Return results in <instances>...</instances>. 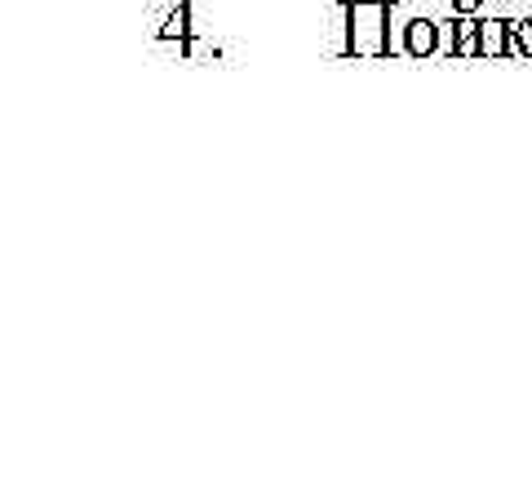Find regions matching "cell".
Returning <instances> with one entry per match:
<instances>
[{
	"label": "cell",
	"instance_id": "obj_6",
	"mask_svg": "<svg viewBox=\"0 0 532 479\" xmlns=\"http://www.w3.org/2000/svg\"><path fill=\"white\" fill-rule=\"evenodd\" d=\"M510 40H515V58H532V18H510Z\"/></svg>",
	"mask_w": 532,
	"mask_h": 479
},
{
	"label": "cell",
	"instance_id": "obj_4",
	"mask_svg": "<svg viewBox=\"0 0 532 479\" xmlns=\"http://www.w3.org/2000/svg\"><path fill=\"white\" fill-rule=\"evenodd\" d=\"M479 54H484V58L515 54V40H510V18H479Z\"/></svg>",
	"mask_w": 532,
	"mask_h": 479
},
{
	"label": "cell",
	"instance_id": "obj_1",
	"mask_svg": "<svg viewBox=\"0 0 532 479\" xmlns=\"http://www.w3.org/2000/svg\"><path fill=\"white\" fill-rule=\"evenodd\" d=\"M395 5L391 0H342L337 5V45L333 54L342 58H391Z\"/></svg>",
	"mask_w": 532,
	"mask_h": 479
},
{
	"label": "cell",
	"instance_id": "obj_2",
	"mask_svg": "<svg viewBox=\"0 0 532 479\" xmlns=\"http://www.w3.org/2000/svg\"><path fill=\"white\" fill-rule=\"evenodd\" d=\"M439 36H444V27L435 23V18H408L404 27H399V40H395V54H408V58H431L439 54Z\"/></svg>",
	"mask_w": 532,
	"mask_h": 479
},
{
	"label": "cell",
	"instance_id": "obj_5",
	"mask_svg": "<svg viewBox=\"0 0 532 479\" xmlns=\"http://www.w3.org/2000/svg\"><path fill=\"white\" fill-rule=\"evenodd\" d=\"M156 40H160V45H178V49L187 45V40H191V0H178V5L160 18Z\"/></svg>",
	"mask_w": 532,
	"mask_h": 479
},
{
	"label": "cell",
	"instance_id": "obj_3",
	"mask_svg": "<svg viewBox=\"0 0 532 479\" xmlns=\"http://www.w3.org/2000/svg\"><path fill=\"white\" fill-rule=\"evenodd\" d=\"M444 27V36H448V54L453 58H484L479 54V18H470V14H453L448 23H439Z\"/></svg>",
	"mask_w": 532,
	"mask_h": 479
}]
</instances>
